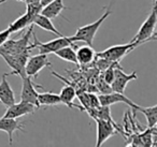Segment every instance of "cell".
Here are the masks:
<instances>
[{"instance_id":"1","label":"cell","mask_w":157,"mask_h":147,"mask_svg":"<svg viewBox=\"0 0 157 147\" xmlns=\"http://www.w3.org/2000/svg\"><path fill=\"white\" fill-rule=\"evenodd\" d=\"M111 8H112V2L110 3L109 7L105 9V13H103L97 21H95L92 24L78 27V30L75 31V33L71 37L72 41H73L74 43H75V42H84V43L88 44V45H93V42H94L95 36H96L97 31L99 30V28H100V26L103 24V22L112 14Z\"/></svg>"},{"instance_id":"2","label":"cell","mask_w":157,"mask_h":147,"mask_svg":"<svg viewBox=\"0 0 157 147\" xmlns=\"http://www.w3.org/2000/svg\"><path fill=\"white\" fill-rule=\"evenodd\" d=\"M157 28V8L153 7L152 11L145 18L143 24L139 28L135 37L131 39L130 42L136 43L138 46L148 41H153V36Z\"/></svg>"},{"instance_id":"3","label":"cell","mask_w":157,"mask_h":147,"mask_svg":"<svg viewBox=\"0 0 157 147\" xmlns=\"http://www.w3.org/2000/svg\"><path fill=\"white\" fill-rule=\"evenodd\" d=\"M33 43L30 44L31 50L33 48H38L39 50V53L41 54H54L56 51L60 50L61 47H65V46L68 45H72L74 43L72 41L71 37H58L57 39L51 40L48 42H40L38 40L37 36L35 35V32H33Z\"/></svg>"},{"instance_id":"4","label":"cell","mask_w":157,"mask_h":147,"mask_svg":"<svg viewBox=\"0 0 157 147\" xmlns=\"http://www.w3.org/2000/svg\"><path fill=\"white\" fill-rule=\"evenodd\" d=\"M137 44L129 42L126 44H120V45H113L108 47L107 50L102 51L100 53H96V58H103L110 60L112 62H120L126 55H128L130 52H132Z\"/></svg>"},{"instance_id":"5","label":"cell","mask_w":157,"mask_h":147,"mask_svg":"<svg viewBox=\"0 0 157 147\" xmlns=\"http://www.w3.org/2000/svg\"><path fill=\"white\" fill-rule=\"evenodd\" d=\"M30 51L23 52L21 54L11 55V54H0V56L5 59V61L8 63L10 68L12 69L11 73H8L9 75H18L21 77L26 75L25 71V66L27 63V60L29 58Z\"/></svg>"},{"instance_id":"6","label":"cell","mask_w":157,"mask_h":147,"mask_svg":"<svg viewBox=\"0 0 157 147\" xmlns=\"http://www.w3.org/2000/svg\"><path fill=\"white\" fill-rule=\"evenodd\" d=\"M36 87L38 88H43L41 85H37L33 83V77L28 75H25L22 77V90H21V100L26 101L29 103L36 105V107L39 108L40 104L38 101V95L39 92L37 91Z\"/></svg>"},{"instance_id":"7","label":"cell","mask_w":157,"mask_h":147,"mask_svg":"<svg viewBox=\"0 0 157 147\" xmlns=\"http://www.w3.org/2000/svg\"><path fill=\"white\" fill-rule=\"evenodd\" d=\"M95 120L97 123V147L101 146L105 141L109 140L114 134L122 131L116 123H113L109 120H105L102 118H95Z\"/></svg>"},{"instance_id":"8","label":"cell","mask_w":157,"mask_h":147,"mask_svg":"<svg viewBox=\"0 0 157 147\" xmlns=\"http://www.w3.org/2000/svg\"><path fill=\"white\" fill-rule=\"evenodd\" d=\"M51 66H52V63L50 62L46 54L39 53L38 55L29 56L26 66H25L26 75L36 78L38 76V74L41 72V70H43L45 67H51Z\"/></svg>"},{"instance_id":"9","label":"cell","mask_w":157,"mask_h":147,"mask_svg":"<svg viewBox=\"0 0 157 147\" xmlns=\"http://www.w3.org/2000/svg\"><path fill=\"white\" fill-rule=\"evenodd\" d=\"M99 101H100V105L111 106L112 104H115V103H125L129 107L132 108L133 111H138L140 108V105L136 104L129 98H127L125 96V93L116 92V91H111L109 93H101L99 96Z\"/></svg>"},{"instance_id":"10","label":"cell","mask_w":157,"mask_h":147,"mask_svg":"<svg viewBox=\"0 0 157 147\" xmlns=\"http://www.w3.org/2000/svg\"><path fill=\"white\" fill-rule=\"evenodd\" d=\"M138 78L137 72L133 71L132 73L127 74L123 71V68L121 67H116L115 68V76H114V80L111 84V88L113 91H116V92H125V89H126V86L129 82L131 81H135Z\"/></svg>"},{"instance_id":"11","label":"cell","mask_w":157,"mask_h":147,"mask_svg":"<svg viewBox=\"0 0 157 147\" xmlns=\"http://www.w3.org/2000/svg\"><path fill=\"white\" fill-rule=\"evenodd\" d=\"M36 105L26 101L21 100L18 103H14L11 106H8L5 115L2 117H9V118H20V117L26 116L29 114H33L36 111Z\"/></svg>"},{"instance_id":"12","label":"cell","mask_w":157,"mask_h":147,"mask_svg":"<svg viewBox=\"0 0 157 147\" xmlns=\"http://www.w3.org/2000/svg\"><path fill=\"white\" fill-rule=\"evenodd\" d=\"M0 131H3L9 135V145L13 144V133L15 131L24 130V123L17 120V118H9V117H1L0 118Z\"/></svg>"},{"instance_id":"13","label":"cell","mask_w":157,"mask_h":147,"mask_svg":"<svg viewBox=\"0 0 157 147\" xmlns=\"http://www.w3.org/2000/svg\"><path fill=\"white\" fill-rule=\"evenodd\" d=\"M7 76H9L8 73H5L0 82V103L5 106H11L15 103V93L10 85L9 81L7 80Z\"/></svg>"},{"instance_id":"14","label":"cell","mask_w":157,"mask_h":147,"mask_svg":"<svg viewBox=\"0 0 157 147\" xmlns=\"http://www.w3.org/2000/svg\"><path fill=\"white\" fill-rule=\"evenodd\" d=\"M75 52H76L78 65H82V66L90 65L96 58V52L93 48V46L88 45V44L78 47V50Z\"/></svg>"},{"instance_id":"15","label":"cell","mask_w":157,"mask_h":147,"mask_svg":"<svg viewBox=\"0 0 157 147\" xmlns=\"http://www.w3.org/2000/svg\"><path fill=\"white\" fill-rule=\"evenodd\" d=\"M63 10H69V8H67L63 5V0H53L50 3L44 6L41 11V14L53 20V18H56L57 16L60 15Z\"/></svg>"},{"instance_id":"16","label":"cell","mask_w":157,"mask_h":147,"mask_svg":"<svg viewBox=\"0 0 157 147\" xmlns=\"http://www.w3.org/2000/svg\"><path fill=\"white\" fill-rule=\"evenodd\" d=\"M59 97H60L61 103L67 105L68 107H70V108L76 107V108H80V110L84 111L83 106H78L73 103L74 98L76 97V91H75V89H74V87L71 86V85H65V86L63 87V89L60 90Z\"/></svg>"},{"instance_id":"17","label":"cell","mask_w":157,"mask_h":147,"mask_svg":"<svg viewBox=\"0 0 157 147\" xmlns=\"http://www.w3.org/2000/svg\"><path fill=\"white\" fill-rule=\"evenodd\" d=\"M33 24V18L28 13L25 12L23 15H21L18 18H16L14 22H12L9 25L8 29H9L11 33H15L24 30L25 28H27V27H29Z\"/></svg>"},{"instance_id":"18","label":"cell","mask_w":157,"mask_h":147,"mask_svg":"<svg viewBox=\"0 0 157 147\" xmlns=\"http://www.w3.org/2000/svg\"><path fill=\"white\" fill-rule=\"evenodd\" d=\"M33 25L40 27V28L43 29V30H45V31L55 33L57 37H63V35H61L58 30H57V28L54 26V24L52 23V20H51V18H48V16L41 14V13L38 14V15L36 16V18L33 20Z\"/></svg>"},{"instance_id":"19","label":"cell","mask_w":157,"mask_h":147,"mask_svg":"<svg viewBox=\"0 0 157 147\" xmlns=\"http://www.w3.org/2000/svg\"><path fill=\"white\" fill-rule=\"evenodd\" d=\"M38 101H39L40 106H54L63 104L59 95L53 92L39 93L38 95Z\"/></svg>"},{"instance_id":"20","label":"cell","mask_w":157,"mask_h":147,"mask_svg":"<svg viewBox=\"0 0 157 147\" xmlns=\"http://www.w3.org/2000/svg\"><path fill=\"white\" fill-rule=\"evenodd\" d=\"M58 58L66 60L68 62H72L78 65V59H76V52L71 45L65 46V47H61L60 50L56 51L54 53Z\"/></svg>"},{"instance_id":"21","label":"cell","mask_w":157,"mask_h":147,"mask_svg":"<svg viewBox=\"0 0 157 147\" xmlns=\"http://www.w3.org/2000/svg\"><path fill=\"white\" fill-rule=\"evenodd\" d=\"M139 112L145 116V119L147 121V127H154L157 123V104L154 106H148V107H142L140 106Z\"/></svg>"},{"instance_id":"22","label":"cell","mask_w":157,"mask_h":147,"mask_svg":"<svg viewBox=\"0 0 157 147\" xmlns=\"http://www.w3.org/2000/svg\"><path fill=\"white\" fill-rule=\"evenodd\" d=\"M42 9H43V6H42L41 2L26 3V13H28L33 20H35L38 14L41 13Z\"/></svg>"},{"instance_id":"23","label":"cell","mask_w":157,"mask_h":147,"mask_svg":"<svg viewBox=\"0 0 157 147\" xmlns=\"http://www.w3.org/2000/svg\"><path fill=\"white\" fill-rule=\"evenodd\" d=\"M98 90L100 91L101 93H109V92H111V91H113L111 88V85L108 84V83L102 78V76H101L100 80H99V82H98Z\"/></svg>"},{"instance_id":"24","label":"cell","mask_w":157,"mask_h":147,"mask_svg":"<svg viewBox=\"0 0 157 147\" xmlns=\"http://www.w3.org/2000/svg\"><path fill=\"white\" fill-rule=\"evenodd\" d=\"M10 35H11V32H10V30L8 28L2 31H0V45H2V44L9 39Z\"/></svg>"},{"instance_id":"25","label":"cell","mask_w":157,"mask_h":147,"mask_svg":"<svg viewBox=\"0 0 157 147\" xmlns=\"http://www.w3.org/2000/svg\"><path fill=\"white\" fill-rule=\"evenodd\" d=\"M152 133V146H157V129L156 127H151Z\"/></svg>"},{"instance_id":"26","label":"cell","mask_w":157,"mask_h":147,"mask_svg":"<svg viewBox=\"0 0 157 147\" xmlns=\"http://www.w3.org/2000/svg\"><path fill=\"white\" fill-rule=\"evenodd\" d=\"M51 1H53V0H41V3H42V6H46L48 3H50Z\"/></svg>"},{"instance_id":"27","label":"cell","mask_w":157,"mask_h":147,"mask_svg":"<svg viewBox=\"0 0 157 147\" xmlns=\"http://www.w3.org/2000/svg\"><path fill=\"white\" fill-rule=\"evenodd\" d=\"M31 2H41V0H26L25 3H31Z\"/></svg>"},{"instance_id":"28","label":"cell","mask_w":157,"mask_h":147,"mask_svg":"<svg viewBox=\"0 0 157 147\" xmlns=\"http://www.w3.org/2000/svg\"><path fill=\"white\" fill-rule=\"evenodd\" d=\"M152 3H153V7L157 8V0H152Z\"/></svg>"},{"instance_id":"29","label":"cell","mask_w":157,"mask_h":147,"mask_svg":"<svg viewBox=\"0 0 157 147\" xmlns=\"http://www.w3.org/2000/svg\"><path fill=\"white\" fill-rule=\"evenodd\" d=\"M6 1H8V0H0V6L3 5V3H5Z\"/></svg>"},{"instance_id":"30","label":"cell","mask_w":157,"mask_h":147,"mask_svg":"<svg viewBox=\"0 0 157 147\" xmlns=\"http://www.w3.org/2000/svg\"><path fill=\"white\" fill-rule=\"evenodd\" d=\"M16 1H21V2H25L26 0H16Z\"/></svg>"},{"instance_id":"31","label":"cell","mask_w":157,"mask_h":147,"mask_svg":"<svg viewBox=\"0 0 157 147\" xmlns=\"http://www.w3.org/2000/svg\"><path fill=\"white\" fill-rule=\"evenodd\" d=\"M154 127H156V129H157V123H156V125H155Z\"/></svg>"}]
</instances>
